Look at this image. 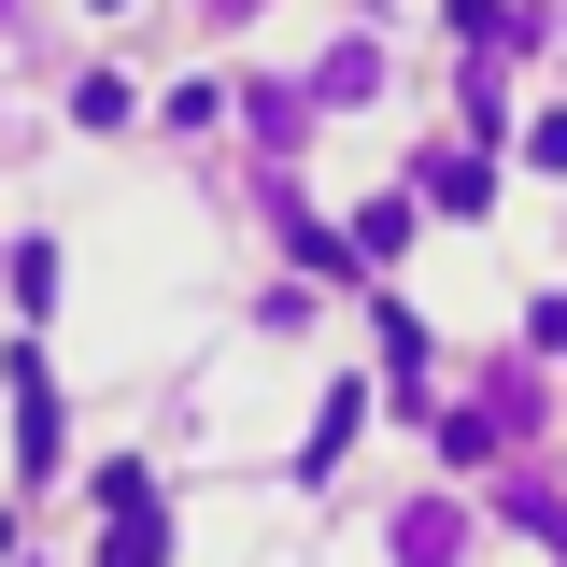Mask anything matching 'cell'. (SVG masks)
<instances>
[{"label":"cell","mask_w":567,"mask_h":567,"mask_svg":"<svg viewBox=\"0 0 567 567\" xmlns=\"http://www.w3.org/2000/svg\"><path fill=\"white\" fill-rule=\"evenodd\" d=\"M227 14H256V0H227Z\"/></svg>","instance_id":"cell-3"},{"label":"cell","mask_w":567,"mask_h":567,"mask_svg":"<svg viewBox=\"0 0 567 567\" xmlns=\"http://www.w3.org/2000/svg\"><path fill=\"white\" fill-rule=\"evenodd\" d=\"M100 14H128V0H100Z\"/></svg>","instance_id":"cell-2"},{"label":"cell","mask_w":567,"mask_h":567,"mask_svg":"<svg viewBox=\"0 0 567 567\" xmlns=\"http://www.w3.org/2000/svg\"><path fill=\"white\" fill-rule=\"evenodd\" d=\"M100 567H156V511H128V525H114V554Z\"/></svg>","instance_id":"cell-1"}]
</instances>
